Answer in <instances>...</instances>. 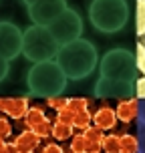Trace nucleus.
I'll list each match as a JSON object with an SVG mask.
<instances>
[{
  "instance_id": "18",
  "label": "nucleus",
  "mask_w": 145,
  "mask_h": 153,
  "mask_svg": "<svg viewBox=\"0 0 145 153\" xmlns=\"http://www.w3.org/2000/svg\"><path fill=\"white\" fill-rule=\"evenodd\" d=\"M73 135V127L71 125H65V123H54L53 125V137L59 139V141H65V139H69Z\"/></svg>"
},
{
  "instance_id": "11",
  "label": "nucleus",
  "mask_w": 145,
  "mask_h": 153,
  "mask_svg": "<svg viewBox=\"0 0 145 153\" xmlns=\"http://www.w3.org/2000/svg\"><path fill=\"white\" fill-rule=\"evenodd\" d=\"M93 125L99 127L101 131H109L117 125V115H115V111L111 107H101L93 115Z\"/></svg>"
},
{
  "instance_id": "16",
  "label": "nucleus",
  "mask_w": 145,
  "mask_h": 153,
  "mask_svg": "<svg viewBox=\"0 0 145 153\" xmlns=\"http://www.w3.org/2000/svg\"><path fill=\"white\" fill-rule=\"evenodd\" d=\"M93 123V115L89 111H81V113L75 115V121H73V129H79V131H85L87 127H91Z\"/></svg>"
},
{
  "instance_id": "17",
  "label": "nucleus",
  "mask_w": 145,
  "mask_h": 153,
  "mask_svg": "<svg viewBox=\"0 0 145 153\" xmlns=\"http://www.w3.org/2000/svg\"><path fill=\"white\" fill-rule=\"evenodd\" d=\"M83 137L87 139V143H97V145H101V141H103V137H105V133H103L99 127L91 125V127H87V129L83 131Z\"/></svg>"
},
{
  "instance_id": "6",
  "label": "nucleus",
  "mask_w": 145,
  "mask_h": 153,
  "mask_svg": "<svg viewBox=\"0 0 145 153\" xmlns=\"http://www.w3.org/2000/svg\"><path fill=\"white\" fill-rule=\"evenodd\" d=\"M48 30L54 36V40L59 42V46L69 45L77 38H81V32H83L81 14L77 10H73V8H67L48 24Z\"/></svg>"
},
{
  "instance_id": "35",
  "label": "nucleus",
  "mask_w": 145,
  "mask_h": 153,
  "mask_svg": "<svg viewBox=\"0 0 145 153\" xmlns=\"http://www.w3.org/2000/svg\"><path fill=\"white\" fill-rule=\"evenodd\" d=\"M18 153H34V151H18Z\"/></svg>"
},
{
  "instance_id": "21",
  "label": "nucleus",
  "mask_w": 145,
  "mask_h": 153,
  "mask_svg": "<svg viewBox=\"0 0 145 153\" xmlns=\"http://www.w3.org/2000/svg\"><path fill=\"white\" fill-rule=\"evenodd\" d=\"M87 107H89V101L83 99V97H71L69 103H67V109H71L73 113H81V111H87Z\"/></svg>"
},
{
  "instance_id": "10",
  "label": "nucleus",
  "mask_w": 145,
  "mask_h": 153,
  "mask_svg": "<svg viewBox=\"0 0 145 153\" xmlns=\"http://www.w3.org/2000/svg\"><path fill=\"white\" fill-rule=\"evenodd\" d=\"M28 99L26 97H0V113L12 119H24L28 113Z\"/></svg>"
},
{
  "instance_id": "34",
  "label": "nucleus",
  "mask_w": 145,
  "mask_h": 153,
  "mask_svg": "<svg viewBox=\"0 0 145 153\" xmlns=\"http://www.w3.org/2000/svg\"><path fill=\"white\" fill-rule=\"evenodd\" d=\"M143 153H145V133H143Z\"/></svg>"
},
{
  "instance_id": "9",
  "label": "nucleus",
  "mask_w": 145,
  "mask_h": 153,
  "mask_svg": "<svg viewBox=\"0 0 145 153\" xmlns=\"http://www.w3.org/2000/svg\"><path fill=\"white\" fill-rule=\"evenodd\" d=\"M131 91H133V85L131 83H121V81L99 79L97 85H95V95H97V97H103V99H109V97H115V99H129Z\"/></svg>"
},
{
  "instance_id": "3",
  "label": "nucleus",
  "mask_w": 145,
  "mask_h": 153,
  "mask_svg": "<svg viewBox=\"0 0 145 153\" xmlns=\"http://www.w3.org/2000/svg\"><path fill=\"white\" fill-rule=\"evenodd\" d=\"M89 18L99 32H119L129 20V6L125 0H93L89 6Z\"/></svg>"
},
{
  "instance_id": "31",
  "label": "nucleus",
  "mask_w": 145,
  "mask_h": 153,
  "mask_svg": "<svg viewBox=\"0 0 145 153\" xmlns=\"http://www.w3.org/2000/svg\"><path fill=\"white\" fill-rule=\"evenodd\" d=\"M139 113H141V121L145 123V101L141 103V105H139Z\"/></svg>"
},
{
  "instance_id": "20",
  "label": "nucleus",
  "mask_w": 145,
  "mask_h": 153,
  "mask_svg": "<svg viewBox=\"0 0 145 153\" xmlns=\"http://www.w3.org/2000/svg\"><path fill=\"white\" fill-rule=\"evenodd\" d=\"M28 131H32L36 137H48V135H53V123L48 121V119H45V121H40L38 125H34L32 129H28Z\"/></svg>"
},
{
  "instance_id": "30",
  "label": "nucleus",
  "mask_w": 145,
  "mask_h": 153,
  "mask_svg": "<svg viewBox=\"0 0 145 153\" xmlns=\"http://www.w3.org/2000/svg\"><path fill=\"white\" fill-rule=\"evenodd\" d=\"M0 153H18V151H16V147L12 143H6V145L0 149Z\"/></svg>"
},
{
  "instance_id": "8",
  "label": "nucleus",
  "mask_w": 145,
  "mask_h": 153,
  "mask_svg": "<svg viewBox=\"0 0 145 153\" xmlns=\"http://www.w3.org/2000/svg\"><path fill=\"white\" fill-rule=\"evenodd\" d=\"M67 0H42L28 6V16H30L32 24L38 26H48L62 10H67Z\"/></svg>"
},
{
  "instance_id": "23",
  "label": "nucleus",
  "mask_w": 145,
  "mask_h": 153,
  "mask_svg": "<svg viewBox=\"0 0 145 153\" xmlns=\"http://www.w3.org/2000/svg\"><path fill=\"white\" fill-rule=\"evenodd\" d=\"M57 117H59V119H57L59 123H65V125H71V127H73L75 113H73L71 109H62V111H59V113H57Z\"/></svg>"
},
{
  "instance_id": "24",
  "label": "nucleus",
  "mask_w": 145,
  "mask_h": 153,
  "mask_svg": "<svg viewBox=\"0 0 145 153\" xmlns=\"http://www.w3.org/2000/svg\"><path fill=\"white\" fill-rule=\"evenodd\" d=\"M46 103H48V107H51V109H54V111L59 113V111H62V109H67L69 99H62V97H51Z\"/></svg>"
},
{
  "instance_id": "33",
  "label": "nucleus",
  "mask_w": 145,
  "mask_h": 153,
  "mask_svg": "<svg viewBox=\"0 0 145 153\" xmlns=\"http://www.w3.org/2000/svg\"><path fill=\"white\" fill-rule=\"evenodd\" d=\"M4 145H6V143H4V139L0 137V149H2V147H4Z\"/></svg>"
},
{
  "instance_id": "19",
  "label": "nucleus",
  "mask_w": 145,
  "mask_h": 153,
  "mask_svg": "<svg viewBox=\"0 0 145 153\" xmlns=\"http://www.w3.org/2000/svg\"><path fill=\"white\" fill-rule=\"evenodd\" d=\"M101 149L107 153H119V135H105L101 141Z\"/></svg>"
},
{
  "instance_id": "27",
  "label": "nucleus",
  "mask_w": 145,
  "mask_h": 153,
  "mask_svg": "<svg viewBox=\"0 0 145 153\" xmlns=\"http://www.w3.org/2000/svg\"><path fill=\"white\" fill-rule=\"evenodd\" d=\"M42 153H62L61 145H57V143H48V145L42 147Z\"/></svg>"
},
{
  "instance_id": "22",
  "label": "nucleus",
  "mask_w": 145,
  "mask_h": 153,
  "mask_svg": "<svg viewBox=\"0 0 145 153\" xmlns=\"http://www.w3.org/2000/svg\"><path fill=\"white\" fill-rule=\"evenodd\" d=\"M85 149H87V139L83 137V133H79L71 139V151L73 153H85Z\"/></svg>"
},
{
  "instance_id": "28",
  "label": "nucleus",
  "mask_w": 145,
  "mask_h": 153,
  "mask_svg": "<svg viewBox=\"0 0 145 153\" xmlns=\"http://www.w3.org/2000/svg\"><path fill=\"white\" fill-rule=\"evenodd\" d=\"M135 89H137V95H139V97H141V99H145V79L137 81V85H135Z\"/></svg>"
},
{
  "instance_id": "26",
  "label": "nucleus",
  "mask_w": 145,
  "mask_h": 153,
  "mask_svg": "<svg viewBox=\"0 0 145 153\" xmlns=\"http://www.w3.org/2000/svg\"><path fill=\"white\" fill-rule=\"evenodd\" d=\"M6 76H8V61H4V59L0 56V83H2Z\"/></svg>"
},
{
  "instance_id": "13",
  "label": "nucleus",
  "mask_w": 145,
  "mask_h": 153,
  "mask_svg": "<svg viewBox=\"0 0 145 153\" xmlns=\"http://www.w3.org/2000/svg\"><path fill=\"white\" fill-rule=\"evenodd\" d=\"M12 145L16 147V151H34L38 145H40V137H36L32 131H22V133H18L14 139V143Z\"/></svg>"
},
{
  "instance_id": "32",
  "label": "nucleus",
  "mask_w": 145,
  "mask_h": 153,
  "mask_svg": "<svg viewBox=\"0 0 145 153\" xmlns=\"http://www.w3.org/2000/svg\"><path fill=\"white\" fill-rule=\"evenodd\" d=\"M26 6H32V4H36V2H42V0H22Z\"/></svg>"
},
{
  "instance_id": "14",
  "label": "nucleus",
  "mask_w": 145,
  "mask_h": 153,
  "mask_svg": "<svg viewBox=\"0 0 145 153\" xmlns=\"http://www.w3.org/2000/svg\"><path fill=\"white\" fill-rule=\"evenodd\" d=\"M139 141L133 135H119V153H137Z\"/></svg>"
},
{
  "instance_id": "12",
  "label": "nucleus",
  "mask_w": 145,
  "mask_h": 153,
  "mask_svg": "<svg viewBox=\"0 0 145 153\" xmlns=\"http://www.w3.org/2000/svg\"><path fill=\"white\" fill-rule=\"evenodd\" d=\"M139 113V103L135 99H123L119 105H117V109H115V115H117V119H121L123 123H129L133 121V117H137Z\"/></svg>"
},
{
  "instance_id": "25",
  "label": "nucleus",
  "mask_w": 145,
  "mask_h": 153,
  "mask_svg": "<svg viewBox=\"0 0 145 153\" xmlns=\"http://www.w3.org/2000/svg\"><path fill=\"white\" fill-rule=\"evenodd\" d=\"M12 135V127H10V123H8L6 117H0V137L6 139Z\"/></svg>"
},
{
  "instance_id": "2",
  "label": "nucleus",
  "mask_w": 145,
  "mask_h": 153,
  "mask_svg": "<svg viewBox=\"0 0 145 153\" xmlns=\"http://www.w3.org/2000/svg\"><path fill=\"white\" fill-rule=\"evenodd\" d=\"M67 76L62 73V69L59 67L57 61H46V62H36L32 65V69L26 75V85L28 91L34 97H59L65 87H67Z\"/></svg>"
},
{
  "instance_id": "7",
  "label": "nucleus",
  "mask_w": 145,
  "mask_h": 153,
  "mask_svg": "<svg viewBox=\"0 0 145 153\" xmlns=\"http://www.w3.org/2000/svg\"><path fill=\"white\" fill-rule=\"evenodd\" d=\"M22 34L14 22L0 20V56L4 61L10 62L22 53Z\"/></svg>"
},
{
  "instance_id": "29",
  "label": "nucleus",
  "mask_w": 145,
  "mask_h": 153,
  "mask_svg": "<svg viewBox=\"0 0 145 153\" xmlns=\"http://www.w3.org/2000/svg\"><path fill=\"white\" fill-rule=\"evenodd\" d=\"M85 153H101V145H97V143H87Z\"/></svg>"
},
{
  "instance_id": "15",
  "label": "nucleus",
  "mask_w": 145,
  "mask_h": 153,
  "mask_svg": "<svg viewBox=\"0 0 145 153\" xmlns=\"http://www.w3.org/2000/svg\"><path fill=\"white\" fill-rule=\"evenodd\" d=\"M45 111L40 107H30L28 109V113H26V117H24V123H26V127L28 129H32L34 125H38L40 121H45Z\"/></svg>"
},
{
  "instance_id": "4",
  "label": "nucleus",
  "mask_w": 145,
  "mask_h": 153,
  "mask_svg": "<svg viewBox=\"0 0 145 153\" xmlns=\"http://www.w3.org/2000/svg\"><path fill=\"white\" fill-rule=\"evenodd\" d=\"M59 42L51 34L48 26H38L32 24L30 28H26L22 34V53L30 62H46L54 61L59 54Z\"/></svg>"
},
{
  "instance_id": "5",
  "label": "nucleus",
  "mask_w": 145,
  "mask_h": 153,
  "mask_svg": "<svg viewBox=\"0 0 145 153\" xmlns=\"http://www.w3.org/2000/svg\"><path fill=\"white\" fill-rule=\"evenodd\" d=\"M101 79H109V81H121V83H133L135 79V71H137V62L133 59V54L125 48H113L109 51L99 65Z\"/></svg>"
},
{
  "instance_id": "1",
  "label": "nucleus",
  "mask_w": 145,
  "mask_h": 153,
  "mask_svg": "<svg viewBox=\"0 0 145 153\" xmlns=\"http://www.w3.org/2000/svg\"><path fill=\"white\" fill-rule=\"evenodd\" d=\"M54 61L59 62V67L62 69L67 79L81 81L97 69L99 54H97V48L91 40L77 38V40L59 48V54H57Z\"/></svg>"
},
{
  "instance_id": "36",
  "label": "nucleus",
  "mask_w": 145,
  "mask_h": 153,
  "mask_svg": "<svg viewBox=\"0 0 145 153\" xmlns=\"http://www.w3.org/2000/svg\"><path fill=\"white\" fill-rule=\"evenodd\" d=\"M71 153H73V151H71Z\"/></svg>"
}]
</instances>
